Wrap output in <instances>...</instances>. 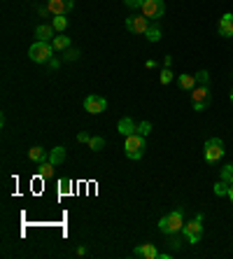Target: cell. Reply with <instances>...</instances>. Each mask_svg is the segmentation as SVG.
I'll return each instance as SVG.
<instances>
[{"label": "cell", "mask_w": 233, "mask_h": 259, "mask_svg": "<svg viewBox=\"0 0 233 259\" xmlns=\"http://www.w3.org/2000/svg\"><path fill=\"white\" fill-rule=\"evenodd\" d=\"M28 159H31V161L42 163V161H47L49 157H47V150H42V147H33V150L28 152Z\"/></svg>", "instance_id": "cell-17"}, {"label": "cell", "mask_w": 233, "mask_h": 259, "mask_svg": "<svg viewBox=\"0 0 233 259\" xmlns=\"http://www.w3.org/2000/svg\"><path fill=\"white\" fill-rule=\"evenodd\" d=\"M229 98H231V103H233V89H231V94H229Z\"/></svg>", "instance_id": "cell-33"}, {"label": "cell", "mask_w": 233, "mask_h": 259, "mask_svg": "<svg viewBox=\"0 0 233 259\" xmlns=\"http://www.w3.org/2000/svg\"><path fill=\"white\" fill-rule=\"evenodd\" d=\"M52 47L56 49V52H63V49L70 47V38H65V35H56V38L52 40Z\"/></svg>", "instance_id": "cell-18"}, {"label": "cell", "mask_w": 233, "mask_h": 259, "mask_svg": "<svg viewBox=\"0 0 233 259\" xmlns=\"http://www.w3.org/2000/svg\"><path fill=\"white\" fill-rule=\"evenodd\" d=\"M149 131H152V121H140L136 133H140V136H149Z\"/></svg>", "instance_id": "cell-25"}, {"label": "cell", "mask_w": 233, "mask_h": 259, "mask_svg": "<svg viewBox=\"0 0 233 259\" xmlns=\"http://www.w3.org/2000/svg\"><path fill=\"white\" fill-rule=\"evenodd\" d=\"M170 245H173V250H177V248H180V240L175 238V234H173V238H170Z\"/></svg>", "instance_id": "cell-31"}, {"label": "cell", "mask_w": 233, "mask_h": 259, "mask_svg": "<svg viewBox=\"0 0 233 259\" xmlns=\"http://www.w3.org/2000/svg\"><path fill=\"white\" fill-rule=\"evenodd\" d=\"M133 255L136 257H145V259H159L161 257V252L152 243H145V245H138V248L133 250Z\"/></svg>", "instance_id": "cell-11"}, {"label": "cell", "mask_w": 233, "mask_h": 259, "mask_svg": "<svg viewBox=\"0 0 233 259\" xmlns=\"http://www.w3.org/2000/svg\"><path fill=\"white\" fill-rule=\"evenodd\" d=\"M222 180H226L229 184H233V163H229V166H224L222 168Z\"/></svg>", "instance_id": "cell-24"}, {"label": "cell", "mask_w": 233, "mask_h": 259, "mask_svg": "<svg viewBox=\"0 0 233 259\" xmlns=\"http://www.w3.org/2000/svg\"><path fill=\"white\" fill-rule=\"evenodd\" d=\"M89 147H91L94 152H100L103 147H105V140H103L100 136H96V138H91V140H89Z\"/></svg>", "instance_id": "cell-23"}, {"label": "cell", "mask_w": 233, "mask_h": 259, "mask_svg": "<svg viewBox=\"0 0 233 259\" xmlns=\"http://www.w3.org/2000/svg\"><path fill=\"white\" fill-rule=\"evenodd\" d=\"M77 140H79V142H89V140H91V136H89V133H77Z\"/></svg>", "instance_id": "cell-30"}, {"label": "cell", "mask_w": 233, "mask_h": 259, "mask_svg": "<svg viewBox=\"0 0 233 259\" xmlns=\"http://www.w3.org/2000/svg\"><path fill=\"white\" fill-rule=\"evenodd\" d=\"M49 161H52L54 166H61V163L65 161V147H61V145H58V147H54L52 154H49Z\"/></svg>", "instance_id": "cell-15"}, {"label": "cell", "mask_w": 233, "mask_h": 259, "mask_svg": "<svg viewBox=\"0 0 233 259\" xmlns=\"http://www.w3.org/2000/svg\"><path fill=\"white\" fill-rule=\"evenodd\" d=\"M116 129H119V133L126 138V136H131V133H136L138 126L133 124V119H131V117H124V119H119V126H116Z\"/></svg>", "instance_id": "cell-14"}, {"label": "cell", "mask_w": 233, "mask_h": 259, "mask_svg": "<svg viewBox=\"0 0 233 259\" xmlns=\"http://www.w3.org/2000/svg\"><path fill=\"white\" fill-rule=\"evenodd\" d=\"M182 234H184V238L189 240L191 245L201 243V236H203V215H196L191 222H187V224L182 227Z\"/></svg>", "instance_id": "cell-3"}, {"label": "cell", "mask_w": 233, "mask_h": 259, "mask_svg": "<svg viewBox=\"0 0 233 259\" xmlns=\"http://www.w3.org/2000/svg\"><path fill=\"white\" fill-rule=\"evenodd\" d=\"M52 44L49 42H42V40H38V42L31 44V49H28V56H31V61L35 63H44V61H49V56H52Z\"/></svg>", "instance_id": "cell-4"}, {"label": "cell", "mask_w": 233, "mask_h": 259, "mask_svg": "<svg viewBox=\"0 0 233 259\" xmlns=\"http://www.w3.org/2000/svg\"><path fill=\"white\" fill-rule=\"evenodd\" d=\"M219 35L222 38H233V14H224L219 19Z\"/></svg>", "instance_id": "cell-12"}, {"label": "cell", "mask_w": 233, "mask_h": 259, "mask_svg": "<svg viewBox=\"0 0 233 259\" xmlns=\"http://www.w3.org/2000/svg\"><path fill=\"white\" fill-rule=\"evenodd\" d=\"M142 2H145V0H124V5H126V7H131V10H138V7H142Z\"/></svg>", "instance_id": "cell-29"}, {"label": "cell", "mask_w": 233, "mask_h": 259, "mask_svg": "<svg viewBox=\"0 0 233 259\" xmlns=\"http://www.w3.org/2000/svg\"><path fill=\"white\" fill-rule=\"evenodd\" d=\"M140 10H142V14L147 19H161L163 12H166V2L163 0H145Z\"/></svg>", "instance_id": "cell-7"}, {"label": "cell", "mask_w": 233, "mask_h": 259, "mask_svg": "<svg viewBox=\"0 0 233 259\" xmlns=\"http://www.w3.org/2000/svg\"><path fill=\"white\" fill-rule=\"evenodd\" d=\"M229 199H231V201H233V184H231V187H229Z\"/></svg>", "instance_id": "cell-32"}, {"label": "cell", "mask_w": 233, "mask_h": 259, "mask_svg": "<svg viewBox=\"0 0 233 259\" xmlns=\"http://www.w3.org/2000/svg\"><path fill=\"white\" fill-rule=\"evenodd\" d=\"M107 108V100L103 96H98V94H91V96L84 98V110L89 115H100V112H105Z\"/></svg>", "instance_id": "cell-9"}, {"label": "cell", "mask_w": 233, "mask_h": 259, "mask_svg": "<svg viewBox=\"0 0 233 259\" xmlns=\"http://www.w3.org/2000/svg\"><path fill=\"white\" fill-rule=\"evenodd\" d=\"M54 31H58V33H63L65 28H68V19H65V14H58V17H54Z\"/></svg>", "instance_id": "cell-20"}, {"label": "cell", "mask_w": 233, "mask_h": 259, "mask_svg": "<svg viewBox=\"0 0 233 259\" xmlns=\"http://www.w3.org/2000/svg\"><path fill=\"white\" fill-rule=\"evenodd\" d=\"M182 227H184L182 210H173V213H168V215H163L159 219V229L163 231V234H168V236H173V234H180Z\"/></svg>", "instance_id": "cell-2"}, {"label": "cell", "mask_w": 233, "mask_h": 259, "mask_svg": "<svg viewBox=\"0 0 233 259\" xmlns=\"http://www.w3.org/2000/svg\"><path fill=\"white\" fill-rule=\"evenodd\" d=\"M196 82L203 86H208V82H210V75H208V70H201V73H196Z\"/></svg>", "instance_id": "cell-28"}, {"label": "cell", "mask_w": 233, "mask_h": 259, "mask_svg": "<svg viewBox=\"0 0 233 259\" xmlns=\"http://www.w3.org/2000/svg\"><path fill=\"white\" fill-rule=\"evenodd\" d=\"M38 173H40V178H42V180H49V178L54 175V163L49 161V159L42 161V163H40V168H38Z\"/></svg>", "instance_id": "cell-19"}, {"label": "cell", "mask_w": 233, "mask_h": 259, "mask_svg": "<svg viewBox=\"0 0 233 259\" xmlns=\"http://www.w3.org/2000/svg\"><path fill=\"white\" fill-rule=\"evenodd\" d=\"M145 150H147V145H145V136H140V133H131V136H126L124 152H126L128 159H133V161L142 159Z\"/></svg>", "instance_id": "cell-1"}, {"label": "cell", "mask_w": 233, "mask_h": 259, "mask_svg": "<svg viewBox=\"0 0 233 259\" xmlns=\"http://www.w3.org/2000/svg\"><path fill=\"white\" fill-rule=\"evenodd\" d=\"M177 84H180V89L191 91V89H196V75H180L177 77Z\"/></svg>", "instance_id": "cell-16"}, {"label": "cell", "mask_w": 233, "mask_h": 259, "mask_svg": "<svg viewBox=\"0 0 233 259\" xmlns=\"http://www.w3.org/2000/svg\"><path fill=\"white\" fill-rule=\"evenodd\" d=\"M35 38H38V40H42V42H49V40H54V26L40 23V26L35 28Z\"/></svg>", "instance_id": "cell-13"}, {"label": "cell", "mask_w": 233, "mask_h": 259, "mask_svg": "<svg viewBox=\"0 0 233 259\" xmlns=\"http://www.w3.org/2000/svg\"><path fill=\"white\" fill-rule=\"evenodd\" d=\"M58 187H61V196H68V194H70V187H73V182H70L68 178H63V180L58 182Z\"/></svg>", "instance_id": "cell-27"}, {"label": "cell", "mask_w": 233, "mask_h": 259, "mask_svg": "<svg viewBox=\"0 0 233 259\" xmlns=\"http://www.w3.org/2000/svg\"><path fill=\"white\" fill-rule=\"evenodd\" d=\"M159 80H161V84H170V82H173V70H170V68H163Z\"/></svg>", "instance_id": "cell-26"}, {"label": "cell", "mask_w": 233, "mask_h": 259, "mask_svg": "<svg viewBox=\"0 0 233 259\" xmlns=\"http://www.w3.org/2000/svg\"><path fill=\"white\" fill-rule=\"evenodd\" d=\"M203 154H205V161L208 163H214L219 161L224 157V142L219 138H210V140H205V147H203Z\"/></svg>", "instance_id": "cell-5"}, {"label": "cell", "mask_w": 233, "mask_h": 259, "mask_svg": "<svg viewBox=\"0 0 233 259\" xmlns=\"http://www.w3.org/2000/svg\"><path fill=\"white\" fill-rule=\"evenodd\" d=\"M145 38H147L149 42H159L161 40V28L159 26H149L147 33H145Z\"/></svg>", "instance_id": "cell-21"}, {"label": "cell", "mask_w": 233, "mask_h": 259, "mask_svg": "<svg viewBox=\"0 0 233 259\" xmlns=\"http://www.w3.org/2000/svg\"><path fill=\"white\" fill-rule=\"evenodd\" d=\"M149 26H152V23H149V19L145 17V14H142V17L133 14V17H128V19H126V31L136 33V35H145Z\"/></svg>", "instance_id": "cell-8"}, {"label": "cell", "mask_w": 233, "mask_h": 259, "mask_svg": "<svg viewBox=\"0 0 233 259\" xmlns=\"http://www.w3.org/2000/svg\"><path fill=\"white\" fill-rule=\"evenodd\" d=\"M73 5H75V0H49L47 2V10L58 17V14H68V12L73 10Z\"/></svg>", "instance_id": "cell-10"}, {"label": "cell", "mask_w": 233, "mask_h": 259, "mask_svg": "<svg viewBox=\"0 0 233 259\" xmlns=\"http://www.w3.org/2000/svg\"><path fill=\"white\" fill-rule=\"evenodd\" d=\"M210 103V89L208 86H196V89H191V105L196 112H201L205 105Z\"/></svg>", "instance_id": "cell-6"}, {"label": "cell", "mask_w": 233, "mask_h": 259, "mask_svg": "<svg viewBox=\"0 0 233 259\" xmlns=\"http://www.w3.org/2000/svg\"><path fill=\"white\" fill-rule=\"evenodd\" d=\"M229 187H231V184L226 182V180H219V182L214 184V194L217 196H229Z\"/></svg>", "instance_id": "cell-22"}]
</instances>
